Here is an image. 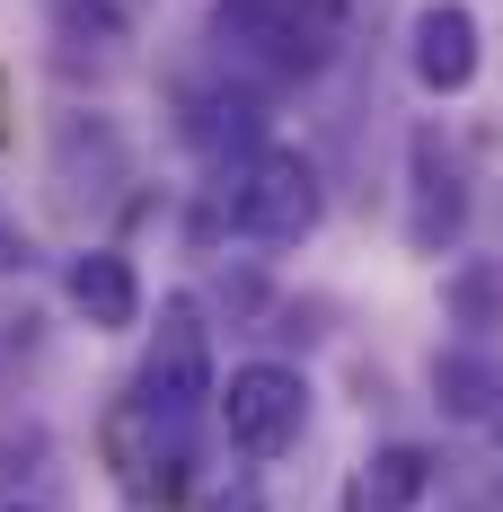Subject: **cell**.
I'll return each mask as SVG.
<instances>
[{"mask_svg":"<svg viewBox=\"0 0 503 512\" xmlns=\"http://www.w3.org/2000/svg\"><path fill=\"white\" fill-rule=\"evenodd\" d=\"M212 45L256 62L265 80H318L345 45V9L336 0H221Z\"/></svg>","mask_w":503,"mask_h":512,"instance_id":"obj_1","label":"cell"},{"mask_svg":"<svg viewBox=\"0 0 503 512\" xmlns=\"http://www.w3.org/2000/svg\"><path fill=\"white\" fill-rule=\"evenodd\" d=\"M318 221H327V177H318V159L292 151V142L248 151V168L230 177V230L256 239V248H301Z\"/></svg>","mask_w":503,"mask_h":512,"instance_id":"obj_2","label":"cell"},{"mask_svg":"<svg viewBox=\"0 0 503 512\" xmlns=\"http://www.w3.org/2000/svg\"><path fill=\"white\" fill-rule=\"evenodd\" d=\"M212 389H221V380H212V327H203V301H195V292H168L133 398H142L168 433H195L203 407H212Z\"/></svg>","mask_w":503,"mask_h":512,"instance_id":"obj_3","label":"cell"},{"mask_svg":"<svg viewBox=\"0 0 503 512\" xmlns=\"http://www.w3.org/2000/svg\"><path fill=\"white\" fill-rule=\"evenodd\" d=\"M212 415H221L239 460H283L309 433V380L292 362H239L230 389H212Z\"/></svg>","mask_w":503,"mask_h":512,"instance_id":"obj_4","label":"cell"},{"mask_svg":"<svg viewBox=\"0 0 503 512\" xmlns=\"http://www.w3.org/2000/svg\"><path fill=\"white\" fill-rule=\"evenodd\" d=\"M459 230H468V177H459L442 124H415L406 133V248L442 256Z\"/></svg>","mask_w":503,"mask_h":512,"instance_id":"obj_5","label":"cell"},{"mask_svg":"<svg viewBox=\"0 0 503 512\" xmlns=\"http://www.w3.org/2000/svg\"><path fill=\"white\" fill-rule=\"evenodd\" d=\"M406 71H415L433 98H459V89H477V71H486L477 9H468V0H424V9L406 18Z\"/></svg>","mask_w":503,"mask_h":512,"instance_id":"obj_6","label":"cell"},{"mask_svg":"<svg viewBox=\"0 0 503 512\" xmlns=\"http://www.w3.org/2000/svg\"><path fill=\"white\" fill-rule=\"evenodd\" d=\"M124 133L106 124V115H62L53 124V186H62V204H106L115 186H124Z\"/></svg>","mask_w":503,"mask_h":512,"instance_id":"obj_7","label":"cell"},{"mask_svg":"<svg viewBox=\"0 0 503 512\" xmlns=\"http://www.w3.org/2000/svg\"><path fill=\"white\" fill-rule=\"evenodd\" d=\"M62 301L80 309L89 327L124 336V327H142V274H133L124 248H80L71 265H62Z\"/></svg>","mask_w":503,"mask_h":512,"instance_id":"obj_8","label":"cell"},{"mask_svg":"<svg viewBox=\"0 0 503 512\" xmlns=\"http://www.w3.org/2000/svg\"><path fill=\"white\" fill-rule=\"evenodd\" d=\"M424 486H433L424 442H380V451L345 477V512H415V504H424Z\"/></svg>","mask_w":503,"mask_h":512,"instance_id":"obj_9","label":"cell"},{"mask_svg":"<svg viewBox=\"0 0 503 512\" xmlns=\"http://www.w3.org/2000/svg\"><path fill=\"white\" fill-rule=\"evenodd\" d=\"M433 407L451 424H495L503 415V362L486 345H442L433 354Z\"/></svg>","mask_w":503,"mask_h":512,"instance_id":"obj_10","label":"cell"},{"mask_svg":"<svg viewBox=\"0 0 503 512\" xmlns=\"http://www.w3.org/2000/svg\"><path fill=\"white\" fill-rule=\"evenodd\" d=\"M45 18H53V45H62V71H80V53L115 62V53L133 45L124 0H45Z\"/></svg>","mask_w":503,"mask_h":512,"instance_id":"obj_11","label":"cell"},{"mask_svg":"<svg viewBox=\"0 0 503 512\" xmlns=\"http://www.w3.org/2000/svg\"><path fill=\"white\" fill-rule=\"evenodd\" d=\"M256 124H265V98H256V89H230V80H221V89H203V98H186V133H195V151H265V142H256Z\"/></svg>","mask_w":503,"mask_h":512,"instance_id":"obj_12","label":"cell"},{"mask_svg":"<svg viewBox=\"0 0 503 512\" xmlns=\"http://www.w3.org/2000/svg\"><path fill=\"white\" fill-rule=\"evenodd\" d=\"M442 301H451L459 327H495V318H503V274L477 256V265H459L451 283H442Z\"/></svg>","mask_w":503,"mask_h":512,"instance_id":"obj_13","label":"cell"},{"mask_svg":"<svg viewBox=\"0 0 503 512\" xmlns=\"http://www.w3.org/2000/svg\"><path fill=\"white\" fill-rule=\"evenodd\" d=\"M203 512H265V495H256L248 477H230V486H212V495H203Z\"/></svg>","mask_w":503,"mask_h":512,"instance_id":"obj_14","label":"cell"},{"mask_svg":"<svg viewBox=\"0 0 503 512\" xmlns=\"http://www.w3.org/2000/svg\"><path fill=\"white\" fill-rule=\"evenodd\" d=\"M0 265H27V239H18L9 221H0Z\"/></svg>","mask_w":503,"mask_h":512,"instance_id":"obj_15","label":"cell"},{"mask_svg":"<svg viewBox=\"0 0 503 512\" xmlns=\"http://www.w3.org/2000/svg\"><path fill=\"white\" fill-rule=\"evenodd\" d=\"M0 512H36V504H0Z\"/></svg>","mask_w":503,"mask_h":512,"instance_id":"obj_16","label":"cell"},{"mask_svg":"<svg viewBox=\"0 0 503 512\" xmlns=\"http://www.w3.org/2000/svg\"><path fill=\"white\" fill-rule=\"evenodd\" d=\"M495 433H503V415H495Z\"/></svg>","mask_w":503,"mask_h":512,"instance_id":"obj_17","label":"cell"}]
</instances>
